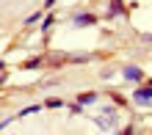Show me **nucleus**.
<instances>
[{
    "label": "nucleus",
    "instance_id": "2",
    "mask_svg": "<svg viewBox=\"0 0 152 135\" xmlns=\"http://www.w3.org/2000/svg\"><path fill=\"white\" fill-rule=\"evenodd\" d=\"M124 77H127V80H141V69L138 66H127V69H124Z\"/></svg>",
    "mask_w": 152,
    "mask_h": 135
},
{
    "label": "nucleus",
    "instance_id": "4",
    "mask_svg": "<svg viewBox=\"0 0 152 135\" xmlns=\"http://www.w3.org/2000/svg\"><path fill=\"white\" fill-rule=\"evenodd\" d=\"M77 99H80V105H88V102H94V94H80Z\"/></svg>",
    "mask_w": 152,
    "mask_h": 135
},
{
    "label": "nucleus",
    "instance_id": "3",
    "mask_svg": "<svg viewBox=\"0 0 152 135\" xmlns=\"http://www.w3.org/2000/svg\"><path fill=\"white\" fill-rule=\"evenodd\" d=\"M75 22H77V25H91V22H94V17H91V14H80Z\"/></svg>",
    "mask_w": 152,
    "mask_h": 135
},
{
    "label": "nucleus",
    "instance_id": "7",
    "mask_svg": "<svg viewBox=\"0 0 152 135\" xmlns=\"http://www.w3.org/2000/svg\"><path fill=\"white\" fill-rule=\"evenodd\" d=\"M111 3H113V14H119L122 11V3H119V0H111Z\"/></svg>",
    "mask_w": 152,
    "mask_h": 135
},
{
    "label": "nucleus",
    "instance_id": "1",
    "mask_svg": "<svg viewBox=\"0 0 152 135\" xmlns=\"http://www.w3.org/2000/svg\"><path fill=\"white\" fill-rule=\"evenodd\" d=\"M136 99H138V102H152V86L138 88V91H136Z\"/></svg>",
    "mask_w": 152,
    "mask_h": 135
},
{
    "label": "nucleus",
    "instance_id": "5",
    "mask_svg": "<svg viewBox=\"0 0 152 135\" xmlns=\"http://www.w3.org/2000/svg\"><path fill=\"white\" fill-rule=\"evenodd\" d=\"M39 64H42V58H31V61H28L25 66H28V69H33V66H39Z\"/></svg>",
    "mask_w": 152,
    "mask_h": 135
},
{
    "label": "nucleus",
    "instance_id": "6",
    "mask_svg": "<svg viewBox=\"0 0 152 135\" xmlns=\"http://www.w3.org/2000/svg\"><path fill=\"white\" fill-rule=\"evenodd\" d=\"M47 105H50V107H61L64 102H61V99H47Z\"/></svg>",
    "mask_w": 152,
    "mask_h": 135
}]
</instances>
